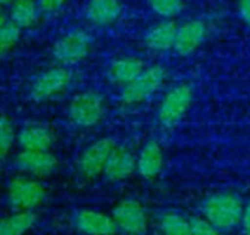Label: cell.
Returning a JSON list of instances; mask_svg holds the SVG:
<instances>
[{
  "mask_svg": "<svg viewBox=\"0 0 250 235\" xmlns=\"http://www.w3.org/2000/svg\"><path fill=\"white\" fill-rule=\"evenodd\" d=\"M72 225L84 235H115L118 231L112 216L93 209H80L74 212Z\"/></svg>",
  "mask_w": 250,
  "mask_h": 235,
  "instance_id": "11",
  "label": "cell"
},
{
  "mask_svg": "<svg viewBox=\"0 0 250 235\" xmlns=\"http://www.w3.org/2000/svg\"><path fill=\"white\" fill-rule=\"evenodd\" d=\"M122 14V0H87L84 15L96 27L115 24Z\"/></svg>",
  "mask_w": 250,
  "mask_h": 235,
  "instance_id": "14",
  "label": "cell"
},
{
  "mask_svg": "<svg viewBox=\"0 0 250 235\" xmlns=\"http://www.w3.org/2000/svg\"><path fill=\"white\" fill-rule=\"evenodd\" d=\"M203 217L221 232L232 231L243 217V203L232 193H216L209 196L202 206Z\"/></svg>",
  "mask_w": 250,
  "mask_h": 235,
  "instance_id": "1",
  "label": "cell"
},
{
  "mask_svg": "<svg viewBox=\"0 0 250 235\" xmlns=\"http://www.w3.org/2000/svg\"><path fill=\"white\" fill-rule=\"evenodd\" d=\"M53 141V133L42 124H30L18 134V144L22 150H50Z\"/></svg>",
  "mask_w": 250,
  "mask_h": 235,
  "instance_id": "18",
  "label": "cell"
},
{
  "mask_svg": "<svg viewBox=\"0 0 250 235\" xmlns=\"http://www.w3.org/2000/svg\"><path fill=\"white\" fill-rule=\"evenodd\" d=\"M17 140L18 137L12 121L8 116L0 115V162L9 156Z\"/></svg>",
  "mask_w": 250,
  "mask_h": 235,
  "instance_id": "22",
  "label": "cell"
},
{
  "mask_svg": "<svg viewBox=\"0 0 250 235\" xmlns=\"http://www.w3.org/2000/svg\"><path fill=\"white\" fill-rule=\"evenodd\" d=\"M8 200L15 210H34L46 200L44 185L33 176H15L8 184Z\"/></svg>",
  "mask_w": 250,
  "mask_h": 235,
  "instance_id": "6",
  "label": "cell"
},
{
  "mask_svg": "<svg viewBox=\"0 0 250 235\" xmlns=\"http://www.w3.org/2000/svg\"><path fill=\"white\" fill-rule=\"evenodd\" d=\"M72 79V74L66 66H53L42 72L31 84L30 96L34 101H44L53 98L66 87Z\"/></svg>",
  "mask_w": 250,
  "mask_h": 235,
  "instance_id": "8",
  "label": "cell"
},
{
  "mask_svg": "<svg viewBox=\"0 0 250 235\" xmlns=\"http://www.w3.org/2000/svg\"><path fill=\"white\" fill-rule=\"evenodd\" d=\"M9 21H11V20H8V12L5 11V6L0 5V27L5 25V24H8Z\"/></svg>",
  "mask_w": 250,
  "mask_h": 235,
  "instance_id": "29",
  "label": "cell"
},
{
  "mask_svg": "<svg viewBox=\"0 0 250 235\" xmlns=\"http://www.w3.org/2000/svg\"><path fill=\"white\" fill-rule=\"evenodd\" d=\"M12 2H14V0H0V5H2V6H11Z\"/></svg>",
  "mask_w": 250,
  "mask_h": 235,
  "instance_id": "30",
  "label": "cell"
},
{
  "mask_svg": "<svg viewBox=\"0 0 250 235\" xmlns=\"http://www.w3.org/2000/svg\"><path fill=\"white\" fill-rule=\"evenodd\" d=\"M14 165L18 171L30 176L44 178L55 172L58 159L50 150H21Z\"/></svg>",
  "mask_w": 250,
  "mask_h": 235,
  "instance_id": "10",
  "label": "cell"
},
{
  "mask_svg": "<svg viewBox=\"0 0 250 235\" xmlns=\"http://www.w3.org/2000/svg\"><path fill=\"white\" fill-rule=\"evenodd\" d=\"M164 168V150L155 140L147 141L137 156V172L146 178H156Z\"/></svg>",
  "mask_w": 250,
  "mask_h": 235,
  "instance_id": "17",
  "label": "cell"
},
{
  "mask_svg": "<svg viewBox=\"0 0 250 235\" xmlns=\"http://www.w3.org/2000/svg\"><path fill=\"white\" fill-rule=\"evenodd\" d=\"M115 147L116 144L110 137L99 138L88 147H85L77 162V169L80 175L88 179L102 175Z\"/></svg>",
  "mask_w": 250,
  "mask_h": 235,
  "instance_id": "7",
  "label": "cell"
},
{
  "mask_svg": "<svg viewBox=\"0 0 250 235\" xmlns=\"http://www.w3.org/2000/svg\"><path fill=\"white\" fill-rule=\"evenodd\" d=\"M37 222L34 210H17L0 219V235H25Z\"/></svg>",
  "mask_w": 250,
  "mask_h": 235,
  "instance_id": "19",
  "label": "cell"
},
{
  "mask_svg": "<svg viewBox=\"0 0 250 235\" xmlns=\"http://www.w3.org/2000/svg\"><path fill=\"white\" fill-rule=\"evenodd\" d=\"M159 229L162 235H191V223L183 215L169 212L159 219Z\"/></svg>",
  "mask_w": 250,
  "mask_h": 235,
  "instance_id": "21",
  "label": "cell"
},
{
  "mask_svg": "<svg viewBox=\"0 0 250 235\" xmlns=\"http://www.w3.org/2000/svg\"><path fill=\"white\" fill-rule=\"evenodd\" d=\"M168 72L161 65L146 66V69L128 85L121 90V101L125 106H137L155 96L165 84Z\"/></svg>",
  "mask_w": 250,
  "mask_h": 235,
  "instance_id": "2",
  "label": "cell"
},
{
  "mask_svg": "<svg viewBox=\"0 0 250 235\" xmlns=\"http://www.w3.org/2000/svg\"><path fill=\"white\" fill-rule=\"evenodd\" d=\"M104 97L96 90H84L77 93L68 104L69 121L80 128H91L97 125L104 115Z\"/></svg>",
  "mask_w": 250,
  "mask_h": 235,
  "instance_id": "3",
  "label": "cell"
},
{
  "mask_svg": "<svg viewBox=\"0 0 250 235\" xmlns=\"http://www.w3.org/2000/svg\"><path fill=\"white\" fill-rule=\"evenodd\" d=\"M193 103V88L186 84H177L167 91L158 107V121L164 128L178 125Z\"/></svg>",
  "mask_w": 250,
  "mask_h": 235,
  "instance_id": "4",
  "label": "cell"
},
{
  "mask_svg": "<svg viewBox=\"0 0 250 235\" xmlns=\"http://www.w3.org/2000/svg\"><path fill=\"white\" fill-rule=\"evenodd\" d=\"M91 50V37L84 30H72L63 34L52 47L55 60L62 66H74L83 62Z\"/></svg>",
  "mask_w": 250,
  "mask_h": 235,
  "instance_id": "5",
  "label": "cell"
},
{
  "mask_svg": "<svg viewBox=\"0 0 250 235\" xmlns=\"http://www.w3.org/2000/svg\"><path fill=\"white\" fill-rule=\"evenodd\" d=\"M237 8L240 18L244 21V24L250 25V0H237Z\"/></svg>",
  "mask_w": 250,
  "mask_h": 235,
  "instance_id": "27",
  "label": "cell"
},
{
  "mask_svg": "<svg viewBox=\"0 0 250 235\" xmlns=\"http://www.w3.org/2000/svg\"><path fill=\"white\" fill-rule=\"evenodd\" d=\"M178 24L174 20H162L158 24L152 25L145 34V44L152 52H168L174 50L177 39Z\"/></svg>",
  "mask_w": 250,
  "mask_h": 235,
  "instance_id": "15",
  "label": "cell"
},
{
  "mask_svg": "<svg viewBox=\"0 0 250 235\" xmlns=\"http://www.w3.org/2000/svg\"><path fill=\"white\" fill-rule=\"evenodd\" d=\"M241 226H243L244 235H250V203L244 207L243 217H241Z\"/></svg>",
  "mask_w": 250,
  "mask_h": 235,
  "instance_id": "28",
  "label": "cell"
},
{
  "mask_svg": "<svg viewBox=\"0 0 250 235\" xmlns=\"http://www.w3.org/2000/svg\"><path fill=\"white\" fill-rule=\"evenodd\" d=\"M69 0H39V8H40V12L43 14H56L59 12Z\"/></svg>",
  "mask_w": 250,
  "mask_h": 235,
  "instance_id": "26",
  "label": "cell"
},
{
  "mask_svg": "<svg viewBox=\"0 0 250 235\" xmlns=\"http://www.w3.org/2000/svg\"><path fill=\"white\" fill-rule=\"evenodd\" d=\"M39 0H14L9 9V20L20 28H30L39 20Z\"/></svg>",
  "mask_w": 250,
  "mask_h": 235,
  "instance_id": "20",
  "label": "cell"
},
{
  "mask_svg": "<svg viewBox=\"0 0 250 235\" xmlns=\"http://www.w3.org/2000/svg\"><path fill=\"white\" fill-rule=\"evenodd\" d=\"M191 235H222L218 228H215L205 217H191Z\"/></svg>",
  "mask_w": 250,
  "mask_h": 235,
  "instance_id": "25",
  "label": "cell"
},
{
  "mask_svg": "<svg viewBox=\"0 0 250 235\" xmlns=\"http://www.w3.org/2000/svg\"><path fill=\"white\" fill-rule=\"evenodd\" d=\"M112 217L125 235H146L149 219L143 206L136 200H122L113 207Z\"/></svg>",
  "mask_w": 250,
  "mask_h": 235,
  "instance_id": "9",
  "label": "cell"
},
{
  "mask_svg": "<svg viewBox=\"0 0 250 235\" xmlns=\"http://www.w3.org/2000/svg\"><path fill=\"white\" fill-rule=\"evenodd\" d=\"M137 171V157L127 147H115L112 152L103 175L110 182L128 179Z\"/></svg>",
  "mask_w": 250,
  "mask_h": 235,
  "instance_id": "13",
  "label": "cell"
},
{
  "mask_svg": "<svg viewBox=\"0 0 250 235\" xmlns=\"http://www.w3.org/2000/svg\"><path fill=\"white\" fill-rule=\"evenodd\" d=\"M21 30L22 28L15 25L12 21L0 27V56L9 53L20 43Z\"/></svg>",
  "mask_w": 250,
  "mask_h": 235,
  "instance_id": "24",
  "label": "cell"
},
{
  "mask_svg": "<svg viewBox=\"0 0 250 235\" xmlns=\"http://www.w3.org/2000/svg\"><path fill=\"white\" fill-rule=\"evenodd\" d=\"M147 3L162 20H174L184 9V0H147Z\"/></svg>",
  "mask_w": 250,
  "mask_h": 235,
  "instance_id": "23",
  "label": "cell"
},
{
  "mask_svg": "<svg viewBox=\"0 0 250 235\" xmlns=\"http://www.w3.org/2000/svg\"><path fill=\"white\" fill-rule=\"evenodd\" d=\"M146 65L143 59L137 56H121L115 59L109 66V78L112 82L125 87L133 82L143 71Z\"/></svg>",
  "mask_w": 250,
  "mask_h": 235,
  "instance_id": "16",
  "label": "cell"
},
{
  "mask_svg": "<svg viewBox=\"0 0 250 235\" xmlns=\"http://www.w3.org/2000/svg\"><path fill=\"white\" fill-rule=\"evenodd\" d=\"M208 36L206 24L200 20H190L181 25H178L177 39L174 44L175 53L180 56L193 55L205 41Z\"/></svg>",
  "mask_w": 250,
  "mask_h": 235,
  "instance_id": "12",
  "label": "cell"
}]
</instances>
